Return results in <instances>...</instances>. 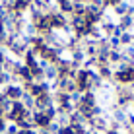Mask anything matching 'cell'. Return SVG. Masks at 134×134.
Returning a JSON list of instances; mask_svg holds the SVG:
<instances>
[{
	"label": "cell",
	"mask_w": 134,
	"mask_h": 134,
	"mask_svg": "<svg viewBox=\"0 0 134 134\" xmlns=\"http://www.w3.org/2000/svg\"><path fill=\"white\" fill-rule=\"evenodd\" d=\"M105 18V10L99 6H93V4H86V14H84V20L87 25H99Z\"/></svg>",
	"instance_id": "1"
},
{
	"label": "cell",
	"mask_w": 134,
	"mask_h": 134,
	"mask_svg": "<svg viewBox=\"0 0 134 134\" xmlns=\"http://www.w3.org/2000/svg\"><path fill=\"white\" fill-rule=\"evenodd\" d=\"M49 18H51V27H53V31H66L68 27V16H64L60 14L58 10H53L49 12Z\"/></svg>",
	"instance_id": "2"
},
{
	"label": "cell",
	"mask_w": 134,
	"mask_h": 134,
	"mask_svg": "<svg viewBox=\"0 0 134 134\" xmlns=\"http://www.w3.org/2000/svg\"><path fill=\"white\" fill-rule=\"evenodd\" d=\"M0 91L4 93V97L10 99V101H20L21 95H24V87L20 84H8V86L0 87Z\"/></svg>",
	"instance_id": "3"
},
{
	"label": "cell",
	"mask_w": 134,
	"mask_h": 134,
	"mask_svg": "<svg viewBox=\"0 0 134 134\" xmlns=\"http://www.w3.org/2000/svg\"><path fill=\"white\" fill-rule=\"evenodd\" d=\"M25 113H27V109L21 105V101H12V109H10V113H8L4 119H6L8 122H18Z\"/></svg>",
	"instance_id": "4"
},
{
	"label": "cell",
	"mask_w": 134,
	"mask_h": 134,
	"mask_svg": "<svg viewBox=\"0 0 134 134\" xmlns=\"http://www.w3.org/2000/svg\"><path fill=\"white\" fill-rule=\"evenodd\" d=\"M90 128H93V130H97L99 134H105L109 130V119H107V115H101V117H93V119H90Z\"/></svg>",
	"instance_id": "5"
},
{
	"label": "cell",
	"mask_w": 134,
	"mask_h": 134,
	"mask_svg": "<svg viewBox=\"0 0 134 134\" xmlns=\"http://www.w3.org/2000/svg\"><path fill=\"white\" fill-rule=\"evenodd\" d=\"M33 25H35V29H37V35H47V33H51V31H53L49 14H43V16H41Z\"/></svg>",
	"instance_id": "6"
},
{
	"label": "cell",
	"mask_w": 134,
	"mask_h": 134,
	"mask_svg": "<svg viewBox=\"0 0 134 134\" xmlns=\"http://www.w3.org/2000/svg\"><path fill=\"white\" fill-rule=\"evenodd\" d=\"M51 105H54L53 101V93H41L39 97H35V109L33 111H45Z\"/></svg>",
	"instance_id": "7"
},
{
	"label": "cell",
	"mask_w": 134,
	"mask_h": 134,
	"mask_svg": "<svg viewBox=\"0 0 134 134\" xmlns=\"http://www.w3.org/2000/svg\"><path fill=\"white\" fill-rule=\"evenodd\" d=\"M53 122L43 111H33V124L37 130H43V128H49V124Z\"/></svg>",
	"instance_id": "8"
},
{
	"label": "cell",
	"mask_w": 134,
	"mask_h": 134,
	"mask_svg": "<svg viewBox=\"0 0 134 134\" xmlns=\"http://www.w3.org/2000/svg\"><path fill=\"white\" fill-rule=\"evenodd\" d=\"M117 27L121 31H134V18L130 16V14L119 18V20H117Z\"/></svg>",
	"instance_id": "9"
},
{
	"label": "cell",
	"mask_w": 134,
	"mask_h": 134,
	"mask_svg": "<svg viewBox=\"0 0 134 134\" xmlns=\"http://www.w3.org/2000/svg\"><path fill=\"white\" fill-rule=\"evenodd\" d=\"M80 105L82 107H87V109L95 107V105H97V93H95V91H86V93H82Z\"/></svg>",
	"instance_id": "10"
},
{
	"label": "cell",
	"mask_w": 134,
	"mask_h": 134,
	"mask_svg": "<svg viewBox=\"0 0 134 134\" xmlns=\"http://www.w3.org/2000/svg\"><path fill=\"white\" fill-rule=\"evenodd\" d=\"M95 72L99 74V78L103 82H111L113 80V66H109V64H99V66L95 68Z\"/></svg>",
	"instance_id": "11"
},
{
	"label": "cell",
	"mask_w": 134,
	"mask_h": 134,
	"mask_svg": "<svg viewBox=\"0 0 134 134\" xmlns=\"http://www.w3.org/2000/svg\"><path fill=\"white\" fill-rule=\"evenodd\" d=\"M113 121H117L119 124H124L126 122V109H121V107H117V105H113Z\"/></svg>",
	"instance_id": "12"
},
{
	"label": "cell",
	"mask_w": 134,
	"mask_h": 134,
	"mask_svg": "<svg viewBox=\"0 0 134 134\" xmlns=\"http://www.w3.org/2000/svg\"><path fill=\"white\" fill-rule=\"evenodd\" d=\"M119 62H122V53L121 49H111L109 51V66H117Z\"/></svg>",
	"instance_id": "13"
},
{
	"label": "cell",
	"mask_w": 134,
	"mask_h": 134,
	"mask_svg": "<svg viewBox=\"0 0 134 134\" xmlns=\"http://www.w3.org/2000/svg\"><path fill=\"white\" fill-rule=\"evenodd\" d=\"M121 53H122V62H128V64H132V66H134V45L122 47Z\"/></svg>",
	"instance_id": "14"
},
{
	"label": "cell",
	"mask_w": 134,
	"mask_h": 134,
	"mask_svg": "<svg viewBox=\"0 0 134 134\" xmlns=\"http://www.w3.org/2000/svg\"><path fill=\"white\" fill-rule=\"evenodd\" d=\"M43 74H45V80H47V82H54L58 78V70H57L54 64H47L45 70H43Z\"/></svg>",
	"instance_id": "15"
},
{
	"label": "cell",
	"mask_w": 134,
	"mask_h": 134,
	"mask_svg": "<svg viewBox=\"0 0 134 134\" xmlns=\"http://www.w3.org/2000/svg\"><path fill=\"white\" fill-rule=\"evenodd\" d=\"M119 41H121V47L134 45V33H132V31H122L121 37H119Z\"/></svg>",
	"instance_id": "16"
},
{
	"label": "cell",
	"mask_w": 134,
	"mask_h": 134,
	"mask_svg": "<svg viewBox=\"0 0 134 134\" xmlns=\"http://www.w3.org/2000/svg\"><path fill=\"white\" fill-rule=\"evenodd\" d=\"M128 8H130V4H128V2H121V4H117V6L113 8V14L117 18H122V16H126V14H128Z\"/></svg>",
	"instance_id": "17"
},
{
	"label": "cell",
	"mask_w": 134,
	"mask_h": 134,
	"mask_svg": "<svg viewBox=\"0 0 134 134\" xmlns=\"http://www.w3.org/2000/svg\"><path fill=\"white\" fill-rule=\"evenodd\" d=\"M20 101H21V105H24L27 111H33V109H35V97H31V95L25 93V91H24V95H21Z\"/></svg>",
	"instance_id": "18"
},
{
	"label": "cell",
	"mask_w": 134,
	"mask_h": 134,
	"mask_svg": "<svg viewBox=\"0 0 134 134\" xmlns=\"http://www.w3.org/2000/svg\"><path fill=\"white\" fill-rule=\"evenodd\" d=\"M84 14H86V2H82V0H74L72 16H84Z\"/></svg>",
	"instance_id": "19"
},
{
	"label": "cell",
	"mask_w": 134,
	"mask_h": 134,
	"mask_svg": "<svg viewBox=\"0 0 134 134\" xmlns=\"http://www.w3.org/2000/svg\"><path fill=\"white\" fill-rule=\"evenodd\" d=\"M68 126H70L72 134H84V132L87 130V124H78V122H70Z\"/></svg>",
	"instance_id": "20"
},
{
	"label": "cell",
	"mask_w": 134,
	"mask_h": 134,
	"mask_svg": "<svg viewBox=\"0 0 134 134\" xmlns=\"http://www.w3.org/2000/svg\"><path fill=\"white\" fill-rule=\"evenodd\" d=\"M107 43H109L111 49H122V47H121V41H119V37H115V35L107 37Z\"/></svg>",
	"instance_id": "21"
},
{
	"label": "cell",
	"mask_w": 134,
	"mask_h": 134,
	"mask_svg": "<svg viewBox=\"0 0 134 134\" xmlns=\"http://www.w3.org/2000/svg\"><path fill=\"white\" fill-rule=\"evenodd\" d=\"M126 122L130 124V128H134V111H126Z\"/></svg>",
	"instance_id": "22"
},
{
	"label": "cell",
	"mask_w": 134,
	"mask_h": 134,
	"mask_svg": "<svg viewBox=\"0 0 134 134\" xmlns=\"http://www.w3.org/2000/svg\"><path fill=\"white\" fill-rule=\"evenodd\" d=\"M6 57H8V51L4 49V47H0V66L4 64V60H6Z\"/></svg>",
	"instance_id": "23"
},
{
	"label": "cell",
	"mask_w": 134,
	"mask_h": 134,
	"mask_svg": "<svg viewBox=\"0 0 134 134\" xmlns=\"http://www.w3.org/2000/svg\"><path fill=\"white\" fill-rule=\"evenodd\" d=\"M6 126H8V121H6L4 117H0V134L6 132Z\"/></svg>",
	"instance_id": "24"
},
{
	"label": "cell",
	"mask_w": 134,
	"mask_h": 134,
	"mask_svg": "<svg viewBox=\"0 0 134 134\" xmlns=\"http://www.w3.org/2000/svg\"><path fill=\"white\" fill-rule=\"evenodd\" d=\"M18 134H37V128H25V130H20Z\"/></svg>",
	"instance_id": "25"
},
{
	"label": "cell",
	"mask_w": 134,
	"mask_h": 134,
	"mask_svg": "<svg viewBox=\"0 0 134 134\" xmlns=\"http://www.w3.org/2000/svg\"><path fill=\"white\" fill-rule=\"evenodd\" d=\"M84 134H99V132H97V130H93V128H90V126H87V130H86Z\"/></svg>",
	"instance_id": "26"
},
{
	"label": "cell",
	"mask_w": 134,
	"mask_h": 134,
	"mask_svg": "<svg viewBox=\"0 0 134 134\" xmlns=\"http://www.w3.org/2000/svg\"><path fill=\"white\" fill-rule=\"evenodd\" d=\"M105 134H121V132H119V130H111V128H109V130L105 132Z\"/></svg>",
	"instance_id": "27"
},
{
	"label": "cell",
	"mask_w": 134,
	"mask_h": 134,
	"mask_svg": "<svg viewBox=\"0 0 134 134\" xmlns=\"http://www.w3.org/2000/svg\"><path fill=\"white\" fill-rule=\"evenodd\" d=\"M121 134H126V132H121Z\"/></svg>",
	"instance_id": "28"
},
{
	"label": "cell",
	"mask_w": 134,
	"mask_h": 134,
	"mask_svg": "<svg viewBox=\"0 0 134 134\" xmlns=\"http://www.w3.org/2000/svg\"><path fill=\"white\" fill-rule=\"evenodd\" d=\"M82 2H86V0H82Z\"/></svg>",
	"instance_id": "29"
}]
</instances>
